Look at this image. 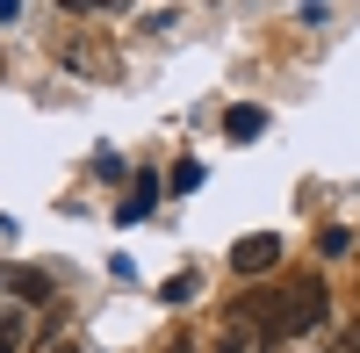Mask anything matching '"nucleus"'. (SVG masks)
I'll use <instances>...</instances> for the list:
<instances>
[{
	"label": "nucleus",
	"mask_w": 360,
	"mask_h": 353,
	"mask_svg": "<svg viewBox=\"0 0 360 353\" xmlns=\"http://www.w3.org/2000/svg\"><path fill=\"white\" fill-rule=\"evenodd\" d=\"M224 130H231V137H259V130H266V115H259V108H231V115H224Z\"/></svg>",
	"instance_id": "39448f33"
},
{
	"label": "nucleus",
	"mask_w": 360,
	"mask_h": 353,
	"mask_svg": "<svg viewBox=\"0 0 360 353\" xmlns=\"http://www.w3.org/2000/svg\"><path fill=\"white\" fill-rule=\"evenodd\" d=\"M152 202H159V181H152V173H137V188H130V202H123V217H152Z\"/></svg>",
	"instance_id": "20e7f679"
},
{
	"label": "nucleus",
	"mask_w": 360,
	"mask_h": 353,
	"mask_svg": "<svg viewBox=\"0 0 360 353\" xmlns=\"http://www.w3.org/2000/svg\"><path fill=\"white\" fill-rule=\"evenodd\" d=\"M324 353H360V325H346V332H339L332 346H324Z\"/></svg>",
	"instance_id": "423d86ee"
},
{
	"label": "nucleus",
	"mask_w": 360,
	"mask_h": 353,
	"mask_svg": "<svg viewBox=\"0 0 360 353\" xmlns=\"http://www.w3.org/2000/svg\"><path fill=\"white\" fill-rule=\"evenodd\" d=\"M231 317H259V339L317 332V325H324V281H317V274H303L295 288H281V296H245Z\"/></svg>",
	"instance_id": "f257e3e1"
},
{
	"label": "nucleus",
	"mask_w": 360,
	"mask_h": 353,
	"mask_svg": "<svg viewBox=\"0 0 360 353\" xmlns=\"http://www.w3.org/2000/svg\"><path fill=\"white\" fill-rule=\"evenodd\" d=\"M0 288H15V296H29V303H44V296H51V281H44L37 267H0Z\"/></svg>",
	"instance_id": "7ed1b4c3"
},
{
	"label": "nucleus",
	"mask_w": 360,
	"mask_h": 353,
	"mask_svg": "<svg viewBox=\"0 0 360 353\" xmlns=\"http://www.w3.org/2000/svg\"><path fill=\"white\" fill-rule=\"evenodd\" d=\"M58 353H72V346H58Z\"/></svg>",
	"instance_id": "6e6552de"
},
{
	"label": "nucleus",
	"mask_w": 360,
	"mask_h": 353,
	"mask_svg": "<svg viewBox=\"0 0 360 353\" xmlns=\"http://www.w3.org/2000/svg\"><path fill=\"white\" fill-rule=\"evenodd\" d=\"M22 346V317H8V325H0V353H15Z\"/></svg>",
	"instance_id": "0eeeda50"
},
{
	"label": "nucleus",
	"mask_w": 360,
	"mask_h": 353,
	"mask_svg": "<svg viewBox=\"0 0 360 353\" xmlns=\"http://www.w3.org/2000/svg\"><path fill=\"white\" fill-rule=\"evenodd\" d=\"M274 259H281V238H266V231H259V238H238V245H231V267H238V274H266Z\"/></svg>",
	"instance_id": "f03ea898"
}]
</instances>
